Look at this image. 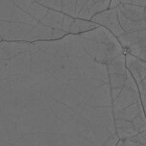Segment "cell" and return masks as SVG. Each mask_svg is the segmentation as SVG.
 I'll list each match as a JSON object with an SVG mask.
<instances>
[{
  "instance_id": "1",
  "label": "cell",
  "mask_w": 146,
  "mask_h": 146,
  "mask_svg": "<svg viewBox=\"0 0 146 146\" xmlns=\"http://www.w3.org/2000/svg\"><path fill=\"white\" fill-rule=\"evenodd\" d=\"M107 64L73 35L0 43V146H115Z\"/></svg>"
},
{
  "instance_id": "2",
  "label": "cell",
  "mask_w": 146,
  "mask_h": 146,
  "mask_svg": "<svg viewBox=\"0 0 146 146\" xmlns=\"http://www.w3.org/2000/svg\"><path fill=\"white\" fill-rule=\"evenodd\" d=\"M139 101H141L139 87H137V84L135 81L134 77L132 76L131 72L128 70L124 87L115 100L113 101V116L119 114L127 107L139 102Z\"/></svg>"
},
{
  "instance_id": "3",
  "label": "cell",
  "mask_w": 146,
  "mask_h": 146,
  "mask_svg": "<svg viewBox=\"0 0 146 146\" xmlns=\"http://www.w3.org/2000/svg\"><path fill=\"white\" fill-rule=\"evenodd\" d=\"M107 66H108L109 81L111 87V95L113 101L120 93L126 81L128 71L126 66V55L121 54L120 56L110 62Z\"/></svg>"
},
{
  "instance_id": "4",
  "label": "cell",
  "mask_w": 146,
  "mask_h": 146,
  "mask_svg": "<svg viewBox=\"0 0 146 146\" xmlns=\"http://www.w3.org/2000/svg\"><path fill=\"white\" fill-rule=\"evenodd\" d=\"M90 21L105 27L116 38H119L125 33L119 23L116 9H107L103 12L97 13L93 15Z\"/></svg>"
},
{
  "instance_id": "5",
  "label": "cell",
  "mask_w": 146,
  "mask_h": 146,
  "mask_svg": "<svg viewBox=\"0 0 146 146\" xmlns=\"http://www.w3.org/2000/svg\"><path fill=\"white\" fill-rule=\"evenodd\" d=\"M126 55V66L127 69L131 72L132 76L139 85L146 77V62L137 59V57L131 54Z\"/></svg>"
},
{
  "instance_id": "6",
  "label": "cell",
  "mask_w": 146,
  "mask_h": 146,
  "mask_svg": "<svg viewBox=\"0 0 146 146\" xmlns=\"http://www.w3.org/2000/svg\"><path fill=\"white\" fill-rule=\"evenodd\" d=\"M114 126H115L116 135L120 140L128 139L139 134L131 121L123 120V119H115Z\"/></svg>"
},
{
  "instance_id": "7",
  "label": "cell",
  "mask_w": 146,
  "mask_h": 146,
  "mask_svg": "<svg viewBox=\"0 0 146 146\" xmlns=\"http://www.w3.org/2000/svg\"><path fill=\"white\" fill-rule=\"evenodd\" d=\"M144 113H144V110H143L141 101H139V102L127 107V108L123 110L120 113L113 117H114V120H115V119H123V120L132 122L134 119L137 118V116L142 115V114H144Z\"/></svg>"
},
{
  "instance_id": "8",
  "label": "cell",
  "mask_w": 146,
  "mask_h": 146,
  "mask_svg": "<svg viewBox=\"0 0 146 146\" xmlns=\"http://www.w3.org/2000/svg\"><path fill=\"white\" fill-rule=\"evenodd\" d=\"M124 54H131L137 59L146 62V31L144 36L137 42L124 50Z\"/></svg>"
},
{
  "instance_id": "9",
  "label": "cell",
  "mask_w": 146,
  "mask_h": 146,
  "mask_svg": "<svg viewBox=\"0 0 146 146\" xmlns=\"http://www.w3.org/2000/svg\"><path fill=\"white\" fill-rule=\"evenodd\" d=\"M130 139L139 143L146 145V131L139 133V134H137V135H135V137H130Z\"/></svg>"
},
{
  "instance_id": "10",
  "label": "cell",
  "mask_w": 146,
  "mask_h": 146,
  "mask_svg": "<svg viewBox=\"0 0 146 146\" xmlns=\"http://www.w3.org/2000/svg\"><path fill=\"white\" fill-rule=\"evenodd\" d=\"M120 141H121V146H146L145 144H141V143L135 141V140H133L131 139H123L120 140Z\"/></svg>"
},
{
  "instance_id": "11",
  "label": "cell",
  "mask_w": 146,
  "mask_h": 146,
  "mask_svg": "<svg viewBox=\"0 0 146 146\" xmlns=\"http://www.w3.org/2000/svg\"><path fill=\"white\" fill-rule=\"evenodd\" d=\"M120 4H121L120 0H111L109 5V9H116Z\"/></svg>"
},
{
  "instance_id": "12",
  "label": "cell",
  "mask_w": 146,
  "mask_h": 146,
  "mask_svg": "<svg viewBox=\"0 0 146 146\" xmlns=\"http://www.w3.org/2000/svg\"><path fill=\"white\" fill-rule=\"evenodd\" d=\"M115 146H121V141H120V140H119L118 143H117V144H116Z\"/></svg>"
}]
</instances>
